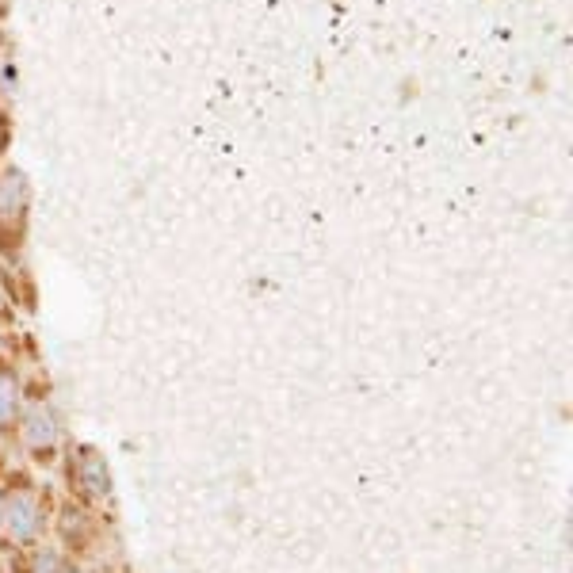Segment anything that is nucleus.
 I'll return each instance as SVG.
<instances>
[{"instance_id": "nucleus-1", "label": "nucleus", "mask_w": 573, "mask_h": 573, "mask_svg": "<svg viewBox=\"0 0 573 573\" xmlns=\"http://www.w3.org/2000/svg\"><path fill=\"white\" fill-rule=\"evenodd\" d=\"M0 524L20 543L39 539V505H35V497L31 493H4L0 497Z\"/></svg>"}, {"instance_id": "nucleus-2", "label": "nucleus", "mask_w": 573, "mask_h": 573, "mask_svg": "<svg viewBox=\"0 0 573 573\" xmlns=\"http://www.w3.org/2000/svg\"><path fill=\"white\" fill-rule=\"evenodd\" d=\"M27 180H23V172L8 169L0 176V222H12V226H20L23 214H27Z\"/></svg>"}, {"instance_id": "nucleus-3", "label": "nucleus", "mask_w": 573, "mask_h": 573, "mask_svg": "<svg viewBox=\"0 0 573 573\" xmlns=\"http://www.w3.org/2000/svg\"><path fill=\"white\" fill-rule=\"evenodd\" d=\"M23 436H27V444L31 447H50L58 440V425H54V417H50V409L43 405H31L27 413H23Z\"/></svg>"}, {"instance_id": "nucleus-4", "label": "nucleus", "mask_w": 573, "mask_h": 573, "mask_svg": "<svg viewBox=\"0 0 573 573\" xmlns=\"http://www.w3.org/2000/svg\"><path fill=\"white\" fill-rule=\"evenodd\" d=\"M81 482H85V493L88 497H107V489H111V482H107V463L96 455V451H81Z\"/></svg>"}, {"instance_id": "nucleus-5", "label": "nucleus", "mask_w": 573, "mask_h": 573, "mask_svg": "<svg viewBox=\"0 0 573 573\" xmlns=\"http://www.w3.org/2000/svg\"><path fill=\"white\" fill-rule=\"evenodd\" d=\"M12 417H16V382L0 375V421H12Z\"/></svg>"}, {"instance_id": "nucleus-6", "label": "nucleus", "mask_w": 573, "mask_h": 573, "mask_svg": "<svg viewBox=\"0 0 573 573\" xmlns=\"http://www.w3.org/2000/svg\"><path fill=\"white\" fill-rule=\"evenodd\" d=\"M62 573H77V570H62Z\"/></svg>"}, {"instance_id": "nucleus-7", "label": "nucleus", "mask_w": 573, "mask_h": 573, "mask_svg": "<svg viewBox=\"0 0 573 573\" xmlns=\"http://www.w3.org/2000/svg\"><path fill=\"white\" fill-rule=\"evenodd\" d=\"M0 4H4V0H0Z\"/></svg>"}]
</instances>
